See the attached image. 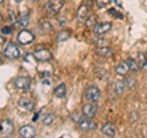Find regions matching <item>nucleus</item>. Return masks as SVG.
<instances>
[{
    "label": "nucleus",
    "mask_w": 147,
    "mask_h": 138,
    "mask_svg": "<svg viewBox=\"0 0 147 138\" xmlns=\"http://www.w3.org/2000/svg\"><path fill=\"white\" fill-rule=\"evenodd\" d=\"M96 22H97V16L96 15H90L85 23H86V26L88 27V28H91V27H93L96 25Z\"/></svg>",
    "instance_id": "24"
},
{
    "label": "nucleus",
    "mask_w": 147,
    "mask_h": 138,
    "mask_svg": "<svg viewBox=\"0 0 147 138\" xmlns=\"http://www.w3.org/2000/svg\"><path fill=\"white\" fill-rule=\"evenodd\" d=\"M3 1H4V0H0V4H3Z\"/></svg>",
    "instance_id": "37"
},
{
    "label": "nucleus",
    "mask_w": 147,
    "mask_h": 138,
    "mask_svg": "<svg viewBox=\"0 0 147 138\" xmlns=\"http://www.w3.org/2000/svg\"><path fill=\"white\" fill-rule=\"evenodd\" d=\"M34 1H39V0H34Z\"/></svg>",
    "instance_id": "39"
},
{
    "label": "nucleus",
    "mask_w": 147,
    "mask_h": 138,
    "mask_svg": "<svg viewBox=\"0 0 147 138\" xmlns=\"http://www.w3.org/2000/svg\"><path fill=\"white\" fill-rule=\"evenodd\" d=\"M15 1H16V3H20V1H21V0H15Z\"/></svg>",
    "instance_id": "36"
},
{
    "label": "nucleus",
    "mask_w": 147,
    "mask_h": 138,
    "mask_svg": "<svg viewBox=\"0 0 147 138\" xmlns=\"http://www.w3.org/2000/svg\"><path fill=\"white\" fill-rule=\"evenodd\" d=\"M1 22H3V16L0 15V23H1Z\"/></svg>",
    "instance_id": "34"
},
{
    "label": "nucleus",
    "mask_w": 147,
    "mask_h": 138,
    "mask_svg": "<svg viewBox=\"0 0 147 138\" xmlns=\"http://www.w3.org/2000/svg\"><path fill=\"white\" fill-rule=\"evenodd\" d=\"M97 44L99 45V47H105V44H107V40H105L104 38H99L97 40Z\"/></svg>",
    "instance_id": "31"
},
{
    "label": "nucleus",
    "mask_w": 147,
    "mask_h": 138,
    "mask_svg": "<svg viewBox=\"0 0 147 138\" xmlns=\"http://www.w3.org/2000/svg\"><path fill=\"white\" fill-rule=\"evenodd\" d=\"M65 0H49L44 5V10L49 16H57L63 9Z\"/></svg>",
    "instance_id": "1"
},
{
    "label": "nucleus",
    "mask_w": 147,
    "mask_h": 138,
    "mask_svg": "<svg viewBox=\"0 0 147 138\" xmlns=\"http://www.w3.org/2000/svg\"><path fill=\"white\" fill-rule=\"evenodd\" d=\"M13 84L17 89H21V90H26L30 88L31 86V80L28 77H25V76H21V77H17L15 81H13Z\"/></svg>",
    "instance_id": "6"
},
{
    "label": "nucleus",
    "mask_w": 147,
    "mask_h": 138,
    "mask_svg": "<svg viewBox=\"0 0 147 138\" xmlns=\"http://www.w3.org/2000/svg\"><path fill=\"white\" fill-rule=\"evenodd\" d=\"M88 16H90V6L87 5V4H84V5H81L79 7V10H77V20L82 23V22H86Z\"/></svg>",
    "instance_id": "7"
},
{
    "label": "nucleus",
    "mask_w": 147,
    "mask_h": 138,
    "mask_svg": "<svg viewBox=\"0 0 147 138\" xmlns=\"http://www.w3.org/2000/svg\"><path fill=\"white\" fill-rule=\"evenodd\" d=\"M109 3H110V0H96V4H97L98 7H104V6H107Z\"/></svg>",
    "instance_id": "29"
},
{
    "label": "nucleus",
    "mask_w": 147,
    "mask_h": 138,
    "mask_svg": "<svg viewBox=\"0 0 147 138\" xmlns=\"http://www.w3.org/2000/svg\"><path fill=\"white\" fill-rule=\"evenodd\" d=\"M4 138H11V137H4Z\"/></svg>",
    "instance_id": "38"
},
{
    "label": "nucleus",
    "mask_w": 147,
    "mask_h": 138,
    "mask_svg": "<svg viewBox=\"0 0 147 138\" xmlns=\"http://www.w3.org/2000/svg\"><path fill=\"white\" fill-rule=\"evenodd\" d=\"M18 105H20V108L26 110V111H33L34 109V103L30 98H21L20 102H18Z\"/></svg>",
    "instance_id": "12"
},
{
    "label": "nucleus",
    "mask_w": 147,
    "mask_h": 138,
    "mask_svg": "<svg viewBox=\"0 0 147 138\" xmlns=\"http://www.w3.org/2000/svg\"><path fill=\"white\" fill-rule=\"evenodd\" d=\"M0 32H1L3 34H5V36H9V34H11L12 33V28L10 26H4L1 29H0Z\"/></svg>",
    "instance_id": "28"
},
{
    "label": "nucleus",
    "mask_w": 147,
    "mask_h": 138,
    "mask_svg": "<svg viewBox=\"0 0 147 138\" xmlns=\"http://www.w3.org/2000/svg\"><path fill=\"white\" fill-rule=\"evenodd\" d=\"M114 3H115L118 6H123V4H121V1H120V0H114Z\"/></svg>",
    "instance_id": "33"
},
{
    "label": "nucleus",
    "mask_w": 147,
    "mask_h": 138,
    "mask_svg": "<svg viewBox=\"0 0 147 138\" xmlns=\"http://www.w3.org/2000/svg\"><path fill=\"white\" fill-rule=\"evenodd\" d=\"M115 71H117L118 75L125 76L130 70H129V66H127V64H126V62H120V64H119V65L115 67Z\"/></svg>",
    "instance_id": "19"
},
{
    "label": "nucleus",
    "mask_w": 147,
    "mask_h": 138,
    "mask_svg": "<svg viewBox=\"0 0 147 138\" xmlns=\"http://www.w3.org/2000/svg\"><path fill=\"white\" fill-rule=\"evenodd\" d=\"M1 59H3V55H1V54H0V61H1Z\"/></svg>",
    "instance_id": "35"
},
{
    "label": "nucleus",
    "mask_w": 147,
    "mask_h": 138,
    "mask_svg": "<svg viewBox=\"0 0 147 138\" xmlns=\"http://www.w3.org/2000/svg\"><path fill=\"white\" fill-rule=\"evenodd\" d=\"M84 96H85V99L87 100V102L97 103L99 100V98H100V90L96 86H91L85 90Z\"/></svg>",
    "instance_id": "2"
},
{
    "label": "nucleus",
    "mask_w": 147,
    "mask_h": 138,
    "mask_svg": "<svg viewBox=\"0 0 147 138\" xmlns=\"http://www.w3.org/2000/svg\"><path fill=\"white\" fill-rule=\"evenodd\" d=\"M34 39V34L32 33V32H30L28 29H22L20 33L17 34V42L22 44V45H27L33 42Z\"/></svg>",
    "instance_id": "3"
},
{
    "label": "nucleus",
    "mask_w": 147,
    "mask_h": 138,
    "mask_svg": "<svg viewBox=\"0 0 147 138\" xmlns=\"http://www.w3.org/2000/svg\"><path fill=\"white\" fill-rule=\"evenodd\" d=\"M54 120H55L54 114H47V115H44V117H43V123L45 126H49L54 122Z\"/></svg>",
    "instance_id": "22"
},
{
    "label": "nucleus",
    "mask_w": 147,
    "mask_h": 138,
    "mask_svg": "<svg viewBox=\"0 0 147 138\" xmlns=\"http://www.w3.org/2000/svg\"><path fill=\"white\" fill-rule=\"evenodd\" d=\"M108 13H109V15H112L113 17L119 18V20H121V18H123V15H121L120 12H118V10H117V9H114V7L109 9V10H108Z\"/></svg>",
    "instance_id": "26"
},
{
    "label": "nucleus",
    "mask_w": 147,
    "mask_h": 138,
    "mask_svg": "<svg viewBox=\"0 0 147 138\" xmlns=\"http://www.w3.org/2000/svg\"><path fill=\"white\" fill-rule=\"evenodd\" d=\"M33 58L36 59L37 61L44 62V61L52 60L53 55H52V53H50L48 49H37L36 52L33 53Z\"/></svg>",
    "instance_id": "5"
},
{
    "label": "nucleus",
    "mask_w": 147,
    "mask_h": 138,
    "mask_svg": "<svg viewBox=\"0 0 147 138\" xmlns=\"http://www.w3.org/2000/svg\"><path fill=\"white\" fill-rule=\"evenodd\" d=\"M102 133L104 136H107V137H114V136H115V133H117L115 126H114L112 122L104 123L103 127H102Z\"/></svg>",
    "instance_id": "11"
},
{
    "label": "nucleus",
    "mask_w": 147,
    "mask_h": 138,
    "mask_svg": "<svg viewBox=\"0 0 147 138\" xmlns=\"http://www.w3.org/2000/svg\"><path fill=\"white\" fill-rule=\"evenodd\" d=\"M71 37V32L69 29H63L59 32V34L57 37V40L58 42H65V40H67L69 38Z\"/></svg>",
    "instance_id": "20"
},
{
    "label": "nucleus",
    "mask_w": 147,
    "mask_h": 138,
    "mask_svg": "<svg viewBox=\"0 0 147 138\" xmlns=\"http://www.w3.org/2000/svg\"><path fill=\"white\" fill-rule=\"evenodd\" d=\"M4 55L7 58V59H17L20 56V48L17 47L15 43H9L6 47H5V50H4Z\"/></svg>",
    "instance_id": "4"
},
{
    "label": "nucleus",
    "mask_w": 147,
    "mask_h": 138,
    "mask_svg": "<svg viewBox=\"0 0 147 138\" xmlns=\"http://www.w3.org/2000/svg\"><path fill=\"white\" fill-rule=\"evenodd\" d=\"M110 29H112V23H109V22H103V23L94 26V33L98 34V36L107 33V32H109Z\"/></svg>",
    "instance_id": "10"
},
{
    "label": "nucleus",
    "mask_w": 147,
    "mask_h": 138,
    "mask_svg": "<svg viewBox=\"0 0 147 138\" xmlns=\"http://www.w3.org/2000/svg\"><path fill=\"white\" fill-rule=\"evenodd\" d=\"M137 65H139V67L141 68H145V70H147V59H146V55L144 53H139L137 54Z\"/></svg>",
    "instance_id": "18"
},
{
    "label": "nucleus",
    "mask_w": 147,
    "mask_h": 138,
    "mask_svg": "<svg viewBox=\"0 0 147 138\" xmlns=\"http://www.w3.org/2000/svg\"><path fill=\"white\" fill-rule=\"evenodd\" d=\"M66 94V86L61 83V84H59L57 88L54 89V95L55 96H58V98H64Z\"/></svg>",
    "instance_id": "17"
},
{
    "label": "nucleus",
    "mask_w": 147,
    "mask_h": 138,
    "mask_svg": "<svg viewBox=\"0 0 147 138\" xmlns=\"http://www.w3.org/2000/svg\"><path fill=\"white\" fill-rule=\"evenodd\" d=\"M97 54L99 55V56H103V58H110L113 55V50L109 47H98L97 48Z\"/></svg>",
    "instance_id": "15"
},
{
    "label": "nucleus",
    "mask_w": 147,
    "mask_h": 138,
    "mask_svg": "<svg viewBox=\"0 0 147 138\" xmlns=\"http://www.w3.org/2000/svg\"><path fill=\"white\" fill-rule=\"evenodd\" d=\"M79 127L82 131H91L96 128V123L93 121H91L90 119H82V120L79 122Z\"/></svg>",
    "instance_id": "13"
},
{
    "label": "nucleus",
    "mask_w": 147,
    "mask_h": 138,
    "mask_svg": "<svg viewBox=\"0 0 147 138\" xmlns=\"http://www.w3.org/2000/svg\"><path fill=\"white\" fill-rule=\"evenodd\" d=\"M124 82H125L126 88H132V87L136 84V82H135V80L132 77H126L125 80H124Z\"/></svg>",
    "instance_id": "27"
},
{
    "label": "nucleus",
    "mask_w": 147,
    "mask_h": 138,
    "mask_svg": "<svg viewBox=\"0 0 147 138\" xmlns=\"http://www.w3.org/2000/svg\"><path fill=\"white\" fill-rule=\"evenodd\" d=\"M12 122L10 120H4L1 121V123H0V131H1L3 133H10L12 131Z\"/></svg>",
    "instance_id": "16"
},
{
    "label": "nucleus",
    "mask_w": 147,
    "mask_h": 138,
    "mask_svg": "<svg viewBox=\"0 0 147 138\" xmlns=\"http://www.w3.org/2000/svg\"><path fill=\"white\" fill-rule=\"evenodd\" d=\"M126 64H127V66H129V70L130 71H134V72H137L139 71V65H137V62L134 60V59H131V58H129L127 60H126Z\"/></svg>",
    "instance_id": "21"
},
{
    "label": "nucleus",
    "mask_w": 147,
    "mask_h": 138,
    "mask_svg": "<svg viewBox=\"0 0 147 138\" xmlns=\"http://www.w3.org/2000/svg\"><path fill=\"white\" fill-rule=\"evenodd\" d=\"M126 86H125V82L124 81H118L115 83V93L117 94H121L124 90H125Z\"/></svg>",
    "instance_id": "23"
},
{
    "label": "nucleus",
    "mask_w": 147,
    "mask_h": 138,
    "mask_svg": "<svg viewBox=\"0 0 147 138\" xmlns=\"http://www.w3.org/2000/svg\"><path fill=\"white\" fill-rule=\"evenodd\" d=\"M39 26H40V28H42L43 31L45 29V31H48V32H50L53 29V27H52V25L49 23L48 21H44V20H42L40 21V23H39Z\"/></svg>",
    "instance_id": "25"
},
{
    "label": "nucleus",
    "mask_w": 147,
    "mask_h": 138,
    "mask_svg": "<svg viewBox=\"0 0 147 138\" xmlns=\"http://www.w3.org/2000/svg\"><path fill=\"white\" fill-rule=\"evenodd\" d=\"M71 120L72 121H75V122H77V123H79L81 120H82V119H81V116H80V114H77V113H75V114H72L71 115Z\"/></svg>",
    "instance_id": "30"
},
{
    "label": "nucleus",
    "mask_w": 147,
    "mask_h": 138,
    "mask_svg": "<svg viewBox=\"0 0 147 138\" xmlns=\"http://www.w3.org/2000/svg\"><path fill=\"white\" fill-rule=\"evenodd\" d=\"M17 22H18V25H20L21 27H27L28 26V23H30V13L28 12H22L21 15H20V17L17 18Z\"/></svg>",
    "instance_id": "14"
},
{
    "label": "nucleus",
    "mask_w": 147,
    "mask_h": 138,
    "mask_svg": "<svg viewBox=\"0 0 147 138\" xmlns=\"http://www.w3.org/2000/svg\"><path fill=\"white\" fill-rule=\"evenodd\" d=\"M39 115H40V111L37 113V114L34 115V116H33V119H32V120H33V121H37V120H38V117H39Z\"/></svg>",
    "instance_id": "32"
},
{
    "label": "nucleus",
    "mask_w": 147,
    "mask_h": 138,
    "mask_svg": "<svg viewBox=\"0 0 147 138\" xmlns=\"http://www.w3.org/2000/svg\"><path fill=\"white\" fill-rule=\"evenodd\" d=\"M96 113H97V105H96V103H88L82 107V114H84V116L86 117H93Z\"/></svg>",
    "instance_id": "8"
},
{
    "label": "nucleus",
    "mask_w": 147,
    "mask_h": 138,
    "mask_svg": "<svg viewBox=\"0 0 147 138\" xmlns=\"http://www.w3.org/2000/svg\"><path fill=\"white\" fill-rule=\"evenodd\" d=\"M18 133H20V136L22 138H34L36 137V130L31 125L22 126L20 128V131H18Z\"/></svg>",
    "instance_id": "9"
}]
</instances>
